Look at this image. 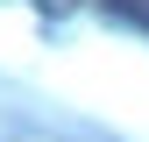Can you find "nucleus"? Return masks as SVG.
<instances>
[{
	"label": "nucleus",
	"mask_w": 149,
	"mask_h": 142,
	"mask_svg": "<svg viewBox=\"0 0 149 142\" xmlns=\"http://www.w3.org/2000/svg\"><path fill=\"white\" fill-rule=\"evenodd\" d=\"M100 14L121 22V29H142V36H149V0H100Z\"/></svg>",
	"instance_id": "f257e3e1"
},
{
	"label": "nucleus",
	"mask_w": 149,
	"mask_h": 142,
	"mask_svg": "<svg viewBox=\"0 0 149 142\" xmlns=\"http://www.w3.org/2000/svg\"><path fill=\"white\" fill-rule=\"evenodd\" d=\"M36 7H43V14H64V7H78V0H36Z\"/></svg>",
	"instance_id": "f03ea898"
}]
</instances>
